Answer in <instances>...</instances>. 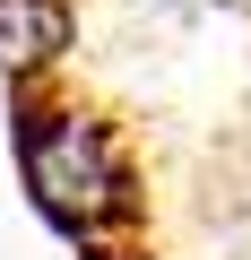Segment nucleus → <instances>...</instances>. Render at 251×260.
Returning <instances> with one entry per match:
<instances>
[{
	"instance_id": "obj_1",
	"label": "nucleus",
	"mask_w": 251,
	"mask_h": 260,
	"mask_svg": "<svg viewBox=\"0 0 251 260\" xmlns=\"http://www.w3.org/2000/svg\"><path fill=\"white\" fill-rule=\"evenodd\" d=\"M18 165H26L35 208L78 243H95L104 225L130 217V165H121V148L104 139V121H87L69 104L18 95Z\"/></svg>"
},
{
	"instance_id": "obj_2",
	"label": "nucleus",
	"mask_w": 251,
	"mask_h": 260,
	"mask_svg": "<svg viewBox=\"0 0 251 260\" xmlns=\"http://www.w3.org/2000/svg\"><path fill=\"white\" fill-rule=\"evenodd\" d=\"M69 52V0H0V78L26 87Z\"/></svg>"
}]
</instances>
